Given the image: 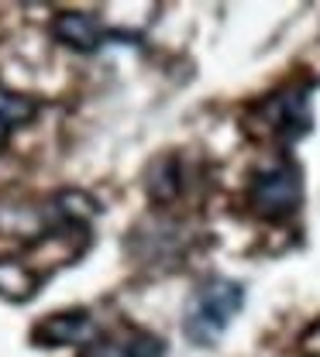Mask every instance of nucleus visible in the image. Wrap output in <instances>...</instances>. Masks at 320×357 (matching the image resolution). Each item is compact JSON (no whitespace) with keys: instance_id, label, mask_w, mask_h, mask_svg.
Instances as JSON below:
<instances>
[{"instance_id":"nucleus-3","label":"nucleus","mask_w":320,"mask_h":357,"mask_svg":"<svg viewBox=\"0 0 320 357\" xmlns=\"http://www.w3.org/2000/svg\"><path fill=\"white\" fill-rule=\"evenodd\" d=\"M248 206L255 217L269 223L296 217L303 206V169L286 155L255 169V176L248 182Z\"/></svg>"},{"instance_id":"nucleus-6","label":"nucleus","mask_w":320,"mask_h":357,"mask_svg":"<svg viewBox=\"0 0 320 357\" xmlns=\"http://www.w3.org/2000/svg\"><path fill=\"white\" fill-rule=\"evenodd\" d=\"M145 196L155 203V206H169V203H176L180 196H183L186 189V165L180 155H159V158H152L148 162V169H145Z\"/></svg>"},{"instance_id":"nucleus-1","label":"nucleus","mask_w":320,"mask_h":357,"mask_svg":"<svg viewBox=\"0 0 320 357\" xmlns=\"http://www.w3.org/2000/svg\"><path fill=\"white\" fill-rule=\"evenodd\" d=\"M245 310V285L228 275L203 278L183 306V337L193 347H214Z\"/></svg>"},{"instance_id":"nucleus-2","label":"nucleus","mask_w":320,"mask_h":357,"mask_svg":"<svg viewBox=\"0 0 320 357\" xmlns=\"http://www.w3.org/2000/svg\"><path fill=\"white\" fill-rule=\"evenodd\" d=\"M252 121H255V131L262 137H269L282 148L303 141L314 131V83L296 79V83L279 86L255 107Z\"/></svg>"},{"instance_id":"nucleus-8","label":"nucleus","mask_w":320,"mask_h":357,"mask_svg":"<svg viewBox=\"0 0 320 357\" xmlns=\"http://www.w3.org/2000/svg\"><path fill=\"white\" fill-rule=\"evenodd\" d=\"M45 275H38L35 268L21 258H0V296L7 303H28L35 299V292L42 289Z\"/></svg>"},{"instance_id":"nucleus-5","label":"nucleus","mask_w":320,"mask_h":357,"mask_svg":"<svg viewBox=\"0 0 320 357\" xmlns=\"http://www.w3.org/2000/svg\"><path fill=\"white\" fill-rule=\"evenodd\" d=\"M52 35L66 45V48L83 52V55H90V52H96L103 42H110V35L103 31L100 17L90 14V10H62V14L52 21Z\"/></svg>"},{"instance_id":"nucleus-7","label":"nucleus","mask_w":320,"mask_h":357,"mask_svg":"<svg viewBox=\"0 0 320 357\" xmlns=\"http://www.w3.org/2000/svg\"><path fill=\"white\" fill-rule=\"evenodd\" d=\"M166 340L148 330H128L117 337H96L83 347L80 357H162Z\"/></svg>"},{"instance_id":"nucleus-4","label":"nucleus","mask_w":320,"mask_h":357,"mask_svg":"<svg viewBox=\"0 0 320 357\" xmlns=\"http://www.w3.org/2000/svg\"><path fill=\"white\" fill-rule=\"evenodd\" d=\"M96 340V319L90 310H66L42 316L31 326V344L35 347H87Z\"/></svg>"},{"instance_id":"nucleus-9","label":"nucleus","mask_w":320,"mask_h":357,"mask_svg":"<svg viewBox=\"0 0 320 357\" xmlns=\"http://www.w3.org/2000/svg\"><path fill=\"white\" fill-rule=\"evenodd\" d=\"M35 114H38V103L31 96L0 86V117L3 121H10L14 128H24L28 121H35Z\"/></svg>"}]
</instances>
